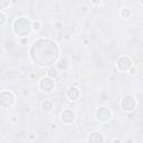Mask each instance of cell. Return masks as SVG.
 I'll use <instances>...</instances> for the list:
<instances>
[{"mask_svg": "<svg viewBox=\"0 0 143 143\" xmlns=\"http://www.w3.org/2000/svg\"><path fill=\"white\" fill-rule=\"evenodd\" d=\"M15 25H18V26H21V27L19 28H16L15 32L19 36H22V37H25V36H27L28 34L30 32V30H32V24H30V21L28 20V19L26 18H20V19H17V20L15 21Z\"/></svg>", "mask_w": 143, "mask_h": 143, "instance_id": "obj_1", "label": "cell"}, {"mask_svg": "<svg viewBox=\"0 0 143 143\" xmlns=\"http://www.w3.org/2000/svg\"><path fill=\"white\" fill-rule=\"evenodd\" d=\"M116 67L121 72L128 70L132 67V60H131V58L128 56H121L118 57V62H116Z\"/></svg>", "mask_w": 143, "mask_h": 143, "instance_id": "obj_2", "label": "cell"}, {"mask_svg": "<svg viewBox=\"0 0 143 143\" xmlns=\"http://www.w3.org/2000/svg\"><path fill=\"white\" fill-rule=\"evenodd\" d=\"M95 115H96L98 121H101V122H106V121H108L110 118H111L112 112H111V110L107 108V107H101V108H98L96 111Z\"/></svg>", "mask_w": 143, "mask_h": 143, "instance_id": "obj_3", "label": "cell"}, {"mask_svg": "<svg viewBox=\"0 0 143 143\" xmlns=\"http://www.w3.org/2000/svg\"><path fill=\"white\" fill-rule=\"evenodd\" d=\"M54 86H55V83H54V80L49 77H44L42 78L39 83V87L42 92H46V93H49L54 90Z\"/></svg>", "mask_w": 143, "mask_h": 143, "instance_id": "obj_4", "label": "cell"}, {"mask_svg": "<svg viewBox=\"0 0 143 143\" xmlns=\"http://www.w3.org/2000/svg\"><path fill=\"white\" fill-rule=\"evenodd\" d=\"M75 118H76L75 112L72 111V110H64L60 114V120L65 124H72L75 121Z\"/></svg>", "mask_w": 143, "mask_h": 143, "instance_id": "obj_5", "label": "cell"}, {"mask_svg": "<svg viewBox=\"0 0 143 143\" xmlns=\"http://www.w3.org/2000/svg\"><path fill=\"white\" fill-rule=\"evenodd\" d=\"M121 107L126 112H131L135 108V98L132 96H126L121 101Z\"/></svg>", "mask_w": 143, "mask_h": 143, "instance_id": "obj_6", "label": "cell"}, {"mask_svg": "<svg viewBox=\"0 0 143 143\" xmlns=\"http://www.w3.org/2000/svg\"><path fill=\"white\" fill-rule=\"evenodd\" d=\"M66 96H67V98L70 100V101L76 102V101H78V98H80V90L75 86L70 87V88L67 90V92H66Z\"/></svg>", "mask_w": 143, "mask_h": 143, "instance_id": "obj_7", "label": "cell"}, {"mask_svg": "<svg viewBox=\"0 0 143 143\" xmlns=\"http://www.w3.org/2000/svg\"><path fill=\"white\" fill-rule=\"evenodd\" d=\"M104 138L100 132H93L88 136V143H103Z\"/></svg>", "mask_w": 143, "mask_h": 143, "instance_id": "obj_8", "label": "cell"}, {"mask_svg": "<svg viewBox=\"0 0 143 143\" xmlns=\"http://www.w3.org/2000/svg\"><path fill=\"white\" fill-rule=\"evenodd\" d=\"M42 111L47 112V113L52 112L54 110V103H53V101H50V100H45V101H42Z\"/></svg>", "mask_w": 143, "mask_h": 143, "instance_id": "obj_9", "label": "cell"}, {"mask_svg": "<svg viewBox=\"0 0 143 143\" xmlns=\"http://www.w3.org/2000/svg\"><path fill=\"white\" fill-rule=\"evenodd\" d=\"M47 77L52 78V80H56V78L58 77V70L54 67L49 68L48 72H47Z\"/></svg>", "mask_w": 143, "mask_h": 143, "instance_id": "obj_10", "label": "cell"}, {"mask_svg": "<svg viewBox=\"0 0 143 143\" xmlns=\"http://www.w3.org/2000/svg\"><path fill=\"white\" fill-rule=\"evenodd\" d=\"M121 17L122 18H125V19H128V18H130V16H131V10L128 8H123V9H121Z\"/></svg>", "mask_w": 143, "mask_h": 143, "instance_id": "obj_11", "label": "cell"}, {"mask_svg": "<svg viewBox=\"0 0 143 143\" xmlns=\"http://www.w3.org/2000/svg\"><path fill=\"white\" fill-rule=\"evenodd\" d=\"M42 21H40V20H35L34 22H32V28L35 30V32H38V30H40V28H42Z\"/></svg>", "mask_w": 143, "mask_h": 143, "instance_id": "obj_12", "label": "cell"}, {"mask_svg": "<svg viewBox=\"0 0 143 143\" xmlns=\"http://www.w3.org/2000/svg\"><path fill=\"white\" fill-rule=\"evenodd\" d=\"M54 28L57 30V32H60V30L63 29V22H62L59 19L55 20V22H54Z\"/></svg>", "mask_w": 143, "mask_h": 143, "instance_id": "obj_13", "label": "cell"}, {"mask_svg": "<svg viewBox=\"0 0 143 143\" xmlns=\"http://www.w3.org/2000/svg\"><path fill=\"white\" fill-rule=\"evenodd\" d=\"M6 20H7V16L4 15V14L0 12V27H2V26L4 25Z\"/></svg>", "mask_w": 143, "mask_h": 143, "instance_id": "obj_14", "label": "cell"}, {"mask_svg": "<svg viewBox=\"0 0 143 143\" xmlns=\"http://www.w3.org/2000/svg\"><path fill=\"white\" fill-rule=\"evenodd\" d=\"M18 116L17 115H11L10 118H9V121H10V123H12V124H15V123L18 122Z\"/></svg>", "mask_w": 143, "mask_h": 143, "instance_id": "obj_15", "label": "cell"}, {"mask_svg": "<svg viewBox=\"0 0 143 143\" xmlns=\"http://www.w3.org/2000/svg\"><path fill=\"white\" fill-rule=\"evenodd\" d=\"M28 42H29V39H28L27 37H22L20 39V44L24 45V46H25V45H28Z\"/></svg>", "mask_w": 143, "mask_h": 143, "instance_id": "obj_16", "label": "cell"}, {"mask_svg": "<svg viewBox=\"0 0 143 143\" xmlns=\"http://www.w3.org/2000/svg\"><path fill=\"white\" fill-rule=\"evenodd\" d=\"M90 9V4H84L82 6V11H84V12H87Z\"/></svg>", "mask_w": 143, "mask_h": 143, "instance_id": "obj_17", "label": "cell"}, {"mask_svg": "<svg viewBox=\"0 0 143 143\" xmlns=\"http://www.w3.org/2000/svg\"><path fill=\"white\" fill-rule=\"evenodd\" d=\"M130 74H131V75H136V74H138V68L135 67V66H134V67H131L130 68Z\"/></svg>", "mask_w": 143, "mask_h": 143, "instance_id": "obj_18", "label": "cell"}, {"mask_svg": "<svg viewBox=\"0 0 143 143\" xmlns=\"http://www.w3.org/2000/svg\"><path fill=\"white\" fill-rule=\"evenodd\" d=\"M57 128H58V126H57L56 123H54V124H50V130H52V131H56Z\"/></svg>", "mask_w": 143, "mask_h": 143, "instance_id": "obj_19", "label": "cell"}, {"mask_svg": "<svg viewBox=\"0 0 143 143\" xmlns=\"http://www.w3.org/2000/svg\"><path fill=\"white\" fill-rule=\"evenodd\" d=\"M28 138H29L30 140H35L36 139V134H35V133H32V134H30Z\"/></svg>", "mask_w": 143, "mask_h": 143, "instance_id": "obj_20", "label": "cell"}, {"mask_svg": "<svg viewBox=\"0 0 143 143\" xmlns=\"http://www.w3.org/2000/svg\"><path fill=\"white\" fill-rule=\"evenodd\" d=\"M113 143H121V140L120 139H114L113 140Z\"/></svg>", "mask_w": 143, "mask_h": 143, "instance_id": "obj_21", "label": "cell"}, {"mask_svg": "<svg viewBox=\"0 0 143 143\" xmlns=\"http://www.w3.org/2000/svg\"><path fill=\"white\" fill-rule=\"evenodd\" d=\"M35 77H36V74H34V73L30 74V78H35Z\"/></svg>", "mask_w": 143, "mask_h": 143, "instance_id": "obj_22", "label": "cell"}]
</instances>
